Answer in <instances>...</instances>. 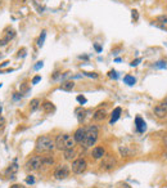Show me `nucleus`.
I'll return each instance as SVG.
<instances>
[{
    "instance_id": "obj_17",
    "label": "nucleus",
    "mask_w": 167,
    "mask_h": 188,
    "mask_svg": "<svg viewBox=\"0 0 167 188\" xmlns=\"http://www.w3.org/2000/svg\"><path fill=\"white\" fill-rule=\"evenodd\" d=\"M154 115H156L157 117H165V116L167 115V112L158 104L157 107H154Z\"/></svg>"
},
{
    "instance_id": "obj_29",
    "label": "nucleus",
    "mask_w": 167,
    "mask_h": 188,
    "mask_svg": "<svg viewBox=\"0 0 167 188\" xmlns=\"http://www.w3.org/2000/svg\"><path fill=\"white\" fill-rule=\"evenodd\" d=\"M156 67H157V68H166V62H163V61L157 62V63H156Z\"/></svg>"
},
{
    "instance_id": "obj_38",
    "label": "nucleus",
    "mask_w": 167,
    "mask_h": 188,
    "mask_svg": "<svg viewBox=\"0 0 167 188\" xmlns=\"http://www.w3.org/2000/svg\"><path fill=\"white\" fill-rule=\"evenodd\" d=\"M163 142H165V146H167V135H165V138H163Z\"/></svg>"
},
{
    "instance_id": "obj_25",
    "label": "nucleus",
    "mask_w": 167,
    "mask_h": 188,
    "mask_svg": "<svg viewBox=\"0 0 167 188\" xmlns=\"http://www.w3.org/2000/svg\"><path fill=\"white\" fill-rule=\"evenodd\" d=\"M131 16H133V20H134V21H138L139 13H138V10H136V9H133V10H131Z\"/></svg>"
},
{
    "instance_id": "obj_39",
    "label": "nucleus",
    "mask_w": 167,
    "mask_h": 188,
    "mask_svg": "<svg viewBox=\"0 0 167 188\" xmlns=\"http://www.w3.org/2000/svg\"><path fill=\"white\" fill-rule=\"evenodd\" d=\"M163 102H165V103H167V97L165 98V101H163Z\"/></svg>"
},
{
    "instance_id": "obj_34",
    "label": "nucleus",
    "mask_w": 167,
    "mask_h": 188,
    "mask_svg": "<svg viewBox=\"0 0 167 188\" xmlns=\"http://www.w3.org/2000/svg\"><path fill=\"white\" fill-rule=\"evenodd\" d=\"M21 97H22V94H20V93H16L14 96H13V98H14V99H20Z\"/></svg>"
},
{
    "instance_id": "obj_35",
    "label": "nucleus",
    "mask_w": 167,
    "mask_h": 188,
    "mask_svg": "<svg viewBox=\"0 0 167 188\" xmlns=\"http://www.w3.org/2000/svg\"><path fill=\"white\" fill-rule=\"evenodd\" d=\"M10 188H24V187L21 184H13V186H10Z\"/></svg>"
},
{
    "instance_id": "obj_23",
    "label": "nucleus",
    "mask_w": 167,
    "mask_h": 188,
    "mask_svg": "<svg viewBox=\"0 0 167 188\" xmlns=\"http://www.w3.org/2000/svg\"><path fill=\"white\" fill-rule=\"evenodd\" d=\"M31 2H32V4L35 5V8H36V9H38V12H39V13H40V14H41V13H44V7H41V5H39L38 3H36V2H35V0H31Z\"/></svg>"
},
{
    "instance_id": "obj_6",
    "label": "nucleus",
    "mask_w": 167,
    "mask_h": 188,
    "mask_svg": "<svg viewBox=\"0 0 167 188\" xmlns=\"http://www.w3.org/2000/svg\"><path fill=\"white\" fill-rule=\"evenodd\" d=\"M86 167H88V162H86V160L84 159H77L72 162V165H71V170L75 173V174H82L85 170H86Z\"/></svg>"
},
{
    "instance_id": "obj_3",
    "label": "nucleus",
    "mask_w": 167,
    "mask_h": 188,
    "mask_svg": "<svg viewBox=\"0 0 167 188\" xmlns=\"http://www.w3.org/2000/svg\"><path fill=\"white\" fill-rule=\"evenodd\" d=\"M55 148V143L50 137L42 135L36 141V151L38 152H52Z\"/></svg>"
},
{
    "instance_id": "obj_7",
    "label": "nucleus",
    "mask_w": 167,
    "mask_h": 188,
    "mask_svg": "<svg viewBox=\"0 0 167 188\" xmlns=\"http://www.w3.org/2000/svg\"><path fill=\"white\" fill-rule=\"evenodd\" d=\"M68 175H70V169H68L67 165H59L54 170V177H55V179H58V180L66 179Z\"/></svg>"
},
{
    "instance_id": "obj_22",
    "label": "nucleus",
    "mask_w": 167,
    "mask_h": 188,
    "mask_svg": "<svg viewBox=\"0 0 167 188\" xmlns=\"http://www.w3.org/2000/svg\"><path fill=\"white\" fill-rule=\"evenodd\" d=\"M45 37H46V32H45V31H42L41 35H40V37H39V40H38V45H39V47H42V45H44Z\"/></svg>"
},
{
    "instance_id": "obj_15",
    "label": "nucleus",
    "mask_w": 167,
    "mask_h": 188,
    "mask_svg": "<svg viewBox=\"0 0 167 188\" xmlns=\"http://www.w3.org/2000/svg\"><path fill=\"white\" fill-rule=\"evenodd\" d=\"M75 156H76V151H75V148L66 149V151H64V159H66L67 161H71L72 159H75Z\"/></svg>"
},
{
    "instance_id": "obj_8",
    "label": "nucleus",
    "mask_w": 167,
    "mask_h": 188,
    "mask_svg": "<svg viewBox=\"0 0 167 188\" xmlns=\"http://www.w3.org/2000/svg\"><path fill=\"white\" fill-rule=\"evenodd\" d=\"M104 155H106V151H104L103 147H94L93 148V151H91V156L95 160H100Z\"/></svg>"
},
{
    "instance_id": "obj_12",
    "label": "nucleus",
    "mask_w": 167,
    "mask_h": 188,
    "mask_svg": "<svg viewBox=\"0 0 167 188\" xmlns=\"http://www.w3.org/2000/svg\"><path fill=\"white\" fill-rule=\"evenodd\" d=\"M120 115H121V108H120V107H116V108L113 110V112H112V115H111V121H109V124L113 125V124L120 118Z\"/></svg>"
},
{
    "instance_id": "obj_14",
    "label": "nucleus",
    "mask_w": 167,
    "mask_h": 188,
    "mask_svg": "<svg viewBox=\"0 0 167 188\" xmlns=\"http://www.w3.org/2000/svg\"><path fill=\"white\" fill-rule=\"evenodd\" d=\"M18 169H20V167H18V165H17L16 162H14V164H12V165H10V166L7 169V170H5V174H7V175H9V174H10V175H12L10 178H14L13 175H14V174L18 171Z\"/></svg>"
},
{
    "instance_id": "obj_37",
    "label": "nucleus",
    "mask_w": 167,
    "mask_h": 188,
    "mask_svg": "<svg viewBox=\"0 0 167 188\" xmlns=\"http://www.w3.org/2000/svg\"><path fill=\"white\" fill-rule=\"evenodd\" d=\"M4 122H5V120H4V118H3L2 116H0V126H3Z\"/></svg>"
},
{
    "instance_id": "obj_36",
    "label": "nucleus",
    "mask_w": 167,
    "mask_h": 188,
    "mask_svg": "<svg viewBox=\"0 0 167 188\" xmlns=\"http://www.w3.org/2000/svg\"><path fill=\"white\" fill-rule=\"evenodd\" d=\"M95 49H96V52H102V47L100 45H98V44H95Z\"/></svg>"
},
{
    "instance_id": "obj_11",
    "label": "nucleus",
    "mask_w": 167,
    "mask_h": 188,
    "mask_svg": "<svg viewBox=\"0 0 167 188\" xmlns=\"http://www.w3.org/2000/svg\"><path fill=\"white\" fill-rule=\"evenodd\" d=\"M106 117H107V112H106V110H103V108L95 111V114L93 115V118H94V120H96V121H102Z\"/></svg>"
},
{
    "instance_id": "obj_31",
    "label": "nucleus",
    "mask_w": 167,
    "mask_h": 188,
    "mask_svg": "<svg viewBox=\"0 0 167 188\" xmlns=\"http://www.w3.org/2000/svg\"><path fill=\"white\" fill-rule=\"evenodd\" d=\"M139 62H141V58H138V59L133 61L131 63H130V66H131V67H135V66H138V65H139Z\"/></svg>"
},
{
    "instance_id": "obj_16",
    "label": "nucleus",
    "mask_w": 167,
    "mask_h": 188,
    "mask_svg": "<svg viewBox=\"0 0 167 188\" xmlns=\"http://www.w3.org/2000/svg\"><path fill=\"white\" fill-rule=\"evenodd\" d=\"M73 88H75V83H73V81H66V83H63V84L60 85V89L62 90H66V92L72 90Z\"/></svg>"
},
{
    "instance_id": "obj_1",
    "label": "nucleus",
    "mask_w": 167,
    "mask_h": 188,
    "mask_svg": "<svg viewBox=\"0 0 167 188\" xmlns=\"http://www.w3.org/2000/svg\"><path fill=\"white\" fill-rule=\"evenodd\" d=\"M55 148H58L59 151H66V149H71L75 147V139L70 134H59L55 138Z\"/></svg>"
},
{
    "instance_id": "obj_40",
    "label": "nucleus",
    "mask_w": 167,
    "mask_h": 188,
    "mask_svg": "<svg viewBox=\"0 0 167 188\" xmlns=\"http://www.w3.org/2000/svg\"><path fill=\"white\" fill-rule=\"evenodd\" d=\"M0 115H2V106H0Z\"/></svg>"
},
{
    "instance_id": "obj_21",
    "label": "nucleus",
    "mask_w": 167,
    "mask_h": 188,
    "mask_svg": "<svg viewBox=\"0 0 167 188\" xmlns=\"http://www.w3.org/2000/svg\"><path fill=\"white\" fill-rule=\"evenodd\" d=\"M76 114H77V120L80 122H82V120H84L85 116H86V111L85 110H77Z\"/></svg>"
},
{
    "instance_id": "obj_13",
    "label": "nucleus",
    "mask_w": 167,
    "mask_h": 188,
    "mask_svg": "<svg viewBox=\"0 0 167 188\" xmlns=\"http://www.w3.org/2000/svg\"><path fill=\"white\" fill-rule=\"evenodd\" d=\"M41 108L44 110L45 114H52V112H54V110H55L54 104H53L52 102H48V101L41 104Z\"/></svg>"
},
{
    "instance_id": "obj_26",
    "label": "nucleus",
    "mask_w": 167,
    "mask_h": 188,
    "mask_svg": "<svg viewBox=\"0 0 167 188\" xmlns=\"http://www.w3.org/2000/svg\"><path fill=\"white\" fill-rule=\"evenodd\" d=\"M26 183H27V184H34V183H35L34 175H28V177L26 178Z\"/></svg>"
},
{
    "instance_id": "obj_19",
    "label": "nucleus",
    "mask_w": 167,
    "mask_h": 188,
    "mask_svg": "<svg viewBox=\"0 0 167 188\" xmlns=\"http://www.w3.org/2000/svg\"><path fill=\"white\" fill-rule=\"evenodd\" d=\"M123 81H125V84H127V85H134L136 83V79L131 76V75H126V76L123 77Z\"/></svg>"
},
{
    "instance_id": "obj_28",
    "label": "nucleus",
    "mask_w": 167,
    "mask_h": 188,
    "mask_svg": "<svg viewBox=\"0 0 167 188\" xmlns=\"http://www.w3.org/2000/svg\"><path fill=\"white\" fill-rule=\"evenodd\" d=\"M157 21H159L161 23H167V17L166 16H159V17H157Z\"/></svg>"
},
{
    "instance_id": "obj_32",
    "label": "nucleus",
    "mask_w": 167,
    "mask_h": 188,
    "mask_svg": "<svg viewBox=\"0 0 167 188\" xmlns=\"http://www.w3.org/2000/svg\"><path fill=\"white\" fill-rule=\"evenodd\" d=\"M40 80H41V76H35V77L32 79V83H31V84H34V85H35V84H38Z\"/></svg>"
},
{
    "instance_id": "obj_4",
    "label": "nucleus",
    "mask_w": 167,
    "mask_h": 188,
    "mask_svg": "<svg viewBox=\"0 0 167 188\" xmlns=\"http://www.w3.org/2000/svg\"><path fill=\"white\" fill-rule=\"evenodd\" d=\"M41 166H42V156L35 155L26 162L24 169H26L27 171H35V170H39Z\"/></svg>"
},
{
    "instance_id": "obj_2",
    "label": "nucleus",
    "mask_w": 167,
    "mask_h": 188,
    "mask_svg": "<svg viewBox=\"0 0 167 188\" xmlns=\"http://www.w3.org/2000/svg\"><path fill=\"white\" fill-rule=\"evenodd\" d=\"M98 135H99V129L98 126H88L85 131V137L81 142V146L84 148H90L95 145V142L98 141Z\"/></svg>"
},
{
    "instance_id": "obj_10",
    "label": "nucleus",
    "mask_w": 167,
    "mask_h": 188,
    "mask_svg": "<svg viewBox=\"0 0 167 188\" xmlns=\"http://www.w3.org/2000/svg\"><path fill=\"white\" fill-rule=\"evenodd\" d=\"M135 125H136V129H138L139 133H143V131L147 129V124L140 116H138L136 118H135Z\"/></svg>"
},
{
    "instance_id": "obj_27",
    "label": "nucleus",
    "mask_w": 167,
    "mask_h": 188,
    "mask_svg": "<svg viewBox=\"0 0 167 188\" xmlns=\"http://www.w3.org/2000/svg\"><path fill=\"white\" fill-rule=\"evenodd\" d=\"M108 76H109L111 79H114V80H116L117 77H118V75H117V72H116L114 70H112V71H109V72H108Z\"/></svg>"
},
{
    "instance_id": "obj_20",
    "label": "nucleus",
    "mask_w": 167,
    "mask_h": 188,
    "mask_svg": "<svg viewBox=\"0 0 167 188\" xmlns=\"http://www.w3.org/2000/svg\"><path fill=\"white\" fill-rule=\"evenodd\" d=\"M120 153L122 155V157H130L131 156V151L126 147H121L120 148Z\"/></svg>"
},
{
    "instance_id": "obj_5",
    "label": "nucleus",
    "mask_w": 167,
    "mask_h": 188,
    "mask_svg": "<svg viewBox=\"0 0 167 188\" xmlns=\"http://www.w3.org/2000/svg\"><path fill=\"white\" fill-rule=\"evenodd\" d=\"M116 166V159L112 155H104L102 157V162H100V169L102 170H112Z\"/></svg>"
},
{
    "instance_id": "obj_18",
    "label": "nucleus",
    "mask_w": 167,
    "mask_h": 188,
    "mask_svg": "<svg viewBox=\"0 0 167 188\" xmlns=\"http://www.w3.org/2000/svg\"><path fill=\"white\" fill-rule=\"evenodd\" d=\"M39 107H40V99H38V98L32 99V101H31V103H30V110H31V112H35Z\"/></svg>"
},
{
    "instance_id": "obj_30",
    "label": "nucleus",
    "mask_w": 167,
    "mask_h": 188,
    "mask_svg": "<svg viewBox=\"0 0 167 188\" xmlns=\"http://www.w3.org/2000/svg\"><path fill=\"white\" fill-rule=\"evenodd\" d=\"M84 75H86V76H89V77H93V79L98 77V73H95V72H84Z\"/></svg>"
},
{
    "instance_id": "obj_24",
    "label": "nucleus",
    "mask_w": 167,
    "mask_h": 188,
    "mask_svg": "<svg viewBox=\"0 0 167 188\" xmlns=\"http://www.w3.org/2000/svg\"><path fill=\"white\" fill-rule=\"evenodd\" d=\"M76 99H77V102H78L80 104H85L86 102H88V99H86L85 97H82V96H77Z\"/></svg>"
},
{
    "instance_id": "obj_9",
    "label": "nucleus",
    "mask_w": 167,
    "mask_h": 188,
    "mask_svg": "<svg viewBox=\"0 0 167 188\" xmlns=\"http://www.w3.org/2000/svg\"><path fill=\"white\" fill-rule=\"evenodd\" d=\"M85 131H86V128H78L75 131V134H73V139H75V142H77V143L82 142L84 137H85Z\"/></svg>"
},
{
    "instance_id": "obj_33",
    "label": "nucleus",
    "mask_w": 167,
    "mask_h": 188,
    "mask_svg": "<svg viewBox=\"0 0 167 188\" xmlns=\"http://www.w3.org/2000/svg\"><path fill=\"white\" fill-rule=\"evenodd\" d=\"M42 66H44V63H42V62H38V65L35 66V70H39V68H41Z\"/></svg>"
}]
</instances>
